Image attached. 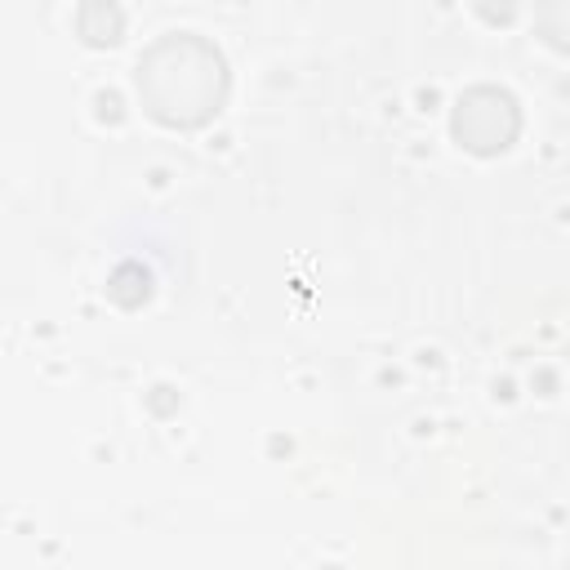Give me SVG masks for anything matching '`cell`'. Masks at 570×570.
I'll list each match as a JSON object with an SVG mask.
<instances>
[{"label": "cell", "mask_w": 570, "mask_h": 570, "mask_svg": "<svg viewBox=\"0 0 570 570\" xmlns=\"http://www.w3.org/2000/svg\"><path fill=\"white\" fill-rule=\"evenodd\" d=\"M134 89L142 111L165 129H200L209 125L232 89L227 58L209 36L165 31L156 36L134 67Z\"/></svg>", "instance_id": "cell-1"}, {"label": "cell", "mask_w": 570, "mask_h": 570, "mask_svg": "<svg viewBox=\"0 0 570 570\" xmlns=\"http://www.w3.org/2000/svg\"><path fill=\"white\" fill-rule=\"evenodd\" d=\"M521 134V102L503 85H472L454 98L450 138L472 156H499Z\"/></svg>", "instance_id": "cell-2"}, {"label": "cell", "mask_w": 570, "mask_h": 570, "mask_svg": "<svg viewBox=\"0 0 570 570\" xmlns=\"http://www.w3.org/2000/svg\"><path fill=\"white\" fill-rule=\"evenodd\" d=\"M76 31H80V40L85 45H94V49H107V45H120V36H125V13L116 9V4H80L76 9Z\"/></svg>", "instance_id": "cell-3"}, {"label": "cell", "mask_w": 570, "mask_h": 570, "mask_svg": "<svg viewBox=\"0 0 570 570\" xmlns=\"http://www.w3.org/2000/svg\"><path fill=\"white\" fill-rule=\"evenodd\" d=\"M534 36H539L548 49L570 53V0L534 4Z\"/></svg>", "instance_id": "cell-4"}, {"label": "cell", "mask_w": 570, "mask_h": 570, "mask_svg": "<svg viewBox=\"0 0 570 570\" xmlns=\"http://www.w3.org/2000/svg\"><path fill=\"white\" fill-rule=\"evenodd\" d=\"M107 294H111L120 307H138V303H147V294H151V276H147L138 263H120V267L111 272V281H107Z\"/></svg>", "instance_id": "cell-5"}, {"label": "cell", "mask_w": 570, "mask_h": 570, "mask_svg": "<svg viewBox=\"0 0 570 570\" xmlns=\"http://www.w3.org/2000/svg\"><path fill=\"white\" fill-rule=\"evenodd\" d=\"M98 107H102V116L120 120V98H116V94H98Z\"/></svg>", "instance_id": "cell-6"}]
</instances>
